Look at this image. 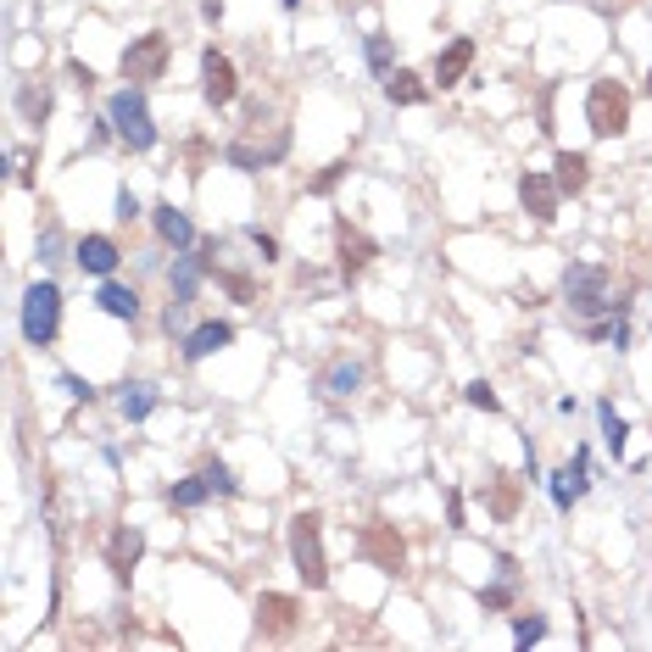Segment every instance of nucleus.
Wrapping results in <instances>:
<instances>
[{
  "instance_id": "nucleus-1",
  "label": "nucleus",
  "mask_w": 652,
  "mask_h": 652,
  "mask_svg": "<svg viewBox=\"0 0 652 652\" xmlns=\"http://www.w3.org/2000/svg\"><path fill=\"white\" fill-rule=\"evenodd\" d=\"M107 123H112V134L128 151H151L157 146V123H151V107H146V96H139V84L118 89L112 107H107Z\"/></svg>"
},
{
  "instance_id": "nucleus-2",
  "label": "nucleus",
  "mask_w": 652,
  "mask_h": 652,
  "mask_svg": "<svg viewBox=\"0 0 652 652\" xmlns=\"http://www.w3.org/2000/svg\"><path fill=\"white\" fill-rule=\"evenodd\" d=\"M57 330H62V291H57V279H39V285H28V296H23V341L51 346Z\"/></svg>"
},
{
  "instance_id": "nucleus-3",
  "label": "nucleus",
  "mask_w": 652,
  "mask_h": 652,
  "mask_svg": "<svg viewBox=\"0 0 652 652\" xmlns=\"http://www.w3.org/2000/svg\"><path fill=\"white\" fill-rule=\"evenodd\" d=\"M291 557H296V575L307 580V591L330 586V564H323V525L318 514H296L291 519Z\"/></svg>"
},
{
  "instance_id": "nucleus-4",
  "label": "nucleus",
  "mask_w": 652,
  "mask_h": 652,
  "mask_svg": "<svg viewBox=\"0 0 652 652\" xmlns=\"http://www.w3.org/2000/svg\"><path fill=\"white\" fill-rule=\"evenodd\" d=\"M586 123H591L596 139L625 134V123H630V89L619 78H596L591 96H586Z\"/></svg>"
},
{
  "instance_id": "nucleus-5",
  "label": "nucleus",
  "mask_w": 652,
  "mask_h": 652,
  "mask_svg": "<svg viewBox=\"0 0 652 652\" xmlns=\"http://www.w3.org/2000/svg\"><path fill=\"white\" fill-rule=\"evenodd\" d=\"M168 57H173L168 34H139L128 51H123V78H128V84H151V78L168 73Z\"/></svg>"
},
{
  "instance_id": "nucleus-6",
  "label": "nucleus",
  "mask_w": 652,
  "mask_h": 652,
  "mask_svg": "<svg viewBox=\"0 0 652 652\" xmlns=\"http://www.w3.org/2000/svg\"><path fill=\"white\" fill-rule=\"evenodd\" d=\"M564 296H569V307H580V312H602V307H614V302H608V268H596V262H575V268L564 273Z\"/></svg>"
},
{
  "instance_id": "nucleus-7",
  "label": "nucleus",
  "mask_w": 652,
  "mask_h": 652,
  "mask_svg": "<svg viewBox=\"0 0 652 652\" xmlns=\"http://www.w3.org/2000/svg\"><path fill=\"white\" fill-rule=\"evenodd\" d=\"M139 552H146V530H139V525H118V530L107 536V569H112V580H128V575H134Z\"/></svg>"
},
{
  "instance_id": "nucleus-8",
  "label": "nucleus",
  "mask_w": 652,
  "mask_h": 652,
  "mask_svg": "<svg viewBox=\"0 0 652 652\" xmlns=\"http://www.w3.org/2000/svg\"><path fill=\"white\" fill-rule=\"evenodd\" d=\"M235 89H241L235 62L218 57V51H207V57H201V96H207V107H229V101H235Z\"/></svg>"
},
{
  "instance_id": "nucleus-9",
  "label": "nucleus",
  "mask_w": 652,
  "mask_h": 652,
  "mask_svg": "<svg viewBox=\"0 0 652 652\" xmlns=\"http://www.w3.org/2000/svg\"><path fill=\"white\" fill-rule=\"evenodd\" d=\"M362 557H368L374 569L396 575V569H402V557H407V546H402L396 525H368V530H362Z\"/></svg>"
},
{
  "instance_id": "nucleus-10",
  "label": "nucleus",
  "mask_w": 652,
  "mask_h": 652,
  "mask_svg": "<svg viewBox=\"0 0 652 652\" xmlns=\"http://www.w3.org/2000/svg\"><path fill=\"white\" fill-rule=\"evenodd\" d=\"M519 201H525V212H530L536 223H552L564 190H557V179H546V173H525V179H519Z\"/></svg>"
},
{
  "instance_id": "nucleus-11",
  "label": "nucleus",
  "mask_w": 652,
  "mask_h": 652,
  "mask_svg": "<svg viewBox=\"0 0 652 652\" xmlns=\"http://www.w3.org/2000/svg\"><path fill=\"white\" fill-rule=\"evenodd\" d=\"M335 246H341V273H346V279H357L368 262H374V241H368L362 229H352L346 218L335 223Z\"/></svg>"
},
{
  "instance_id": "nucleus-12",
  "label": "nucleus",
  "mask_w": 652,
  "mask_h": 652,
  "mask_svg": "<svg viewBox=\"0 0 652 652\" xmlns=\"http://www.w3.org/2000/svg\"><path fill=\"white\" fill-rule=\"evenodd\" d=\"M229 341H235V323H201V330H190V335H184V357H190V362H201V357H212V352H223Z\"/></svg>"
},
{
  "instance_id": "nucleus-13",
  "label": "nucleus",
  "mask_w": 652,
  "mask_h": 652,
  "mask_svg": "<svg viewBox=\"0 0 652 652\" xmlns=\"http://www.w3.org/2000/svg\"><path fill=\"white\" fill-rule=\"evenodd\" d=\"M151 223H157V235H162L173 251H190V246H196V229H190V218H184L179 207H168V201H162V207L151 212Z\"/></svg>"
},
{
  "instance_id": "nucleus-14",
  "label": "nucleus",
  "mask_w": 652,
  "mask_h": 652,
  "mask_svg": "<svg viewBox=\"0 0 652 652\" xmlns=\"http://www.w3.org/2000/svg\"><path fill=\"white\" fill-rule=\"evenodd\" d=\"M469 62H475V39H452L446 51L435 57V84H441V89H452L463 73H469Z\"/></svg>"
},
{
  "instance_id": "nucleus-15",
  "label": "nucleus",
  "mask_w": 652,
  "mask_h": 652,
  "mask_svg": "<svg viewBox=\"0 0 652 652\" xmlns=\"http://www.w3.org/2000/svg\"><path fill=\"white\" fill-rule=\"evenodd\" d=\"M257 625H262L268 636H285V630L296 625V596H279V591H268V596L257 602Z\"/></svg>"
},
{
  "instance_id": "nucleus-16",
  "label": "nucleus",
  "mask_w": 652,
  "mask_h": 652,
  "mask_svg": "<svg viewBox=\"0 0 652 652\" xmlns=\"http://www.w3.org/2000/svg\"><path fill=\"white\" fill-rule=\"evenodd\" d=\"M78 268H84V273H101V279H107V273L118 268V246H112L107 235H84V241H78Z\"/></svg>"
},
{
  "instance_id": "nucleus-17",
  "label": "nucleus",
  "mask_w": 652,
  "mask_h": 652,
  "mask_svg": "<svg viewBox=\"0 0 652 652\" xmlns=\"http://www.w3.org/2000/svg\"><path fill=\"white\" fill-rule=\"evenodd\" d=\"M385 96L396 107H425L430 101V84L418 78V73H385Z\"/></svg>"
},
{
  "instance_id": "nucleus-18",
  "label": "nucleus",
  "mask_w": 652,
  "mask_h": 652,
  "mask_svg": "<svg viewBox=\"0 0 652 652\" xmlns=\"http://www.w3.org/2000/svg\"><path fill=\"white\" fill-rule=\"evenodd\" d=\"M557 190H564V196H580L586 190V179H591V162L580 157V151H557Z\"/></svg>"
},
{
  "instance_id": "nucleus-19",
  "label": "nucleus",
  "mask_w": 652,
  "mask_h": 652,
  "mask_svg": "<svg viewBox=\"0 0 652 652\" xmlns=\"http://www.w3.org/2000/svg\"><path fill=\"white\" fill-rule=\"evenodd\" d=\"M323 396H352L357 385H362V362H352V357H341V362H330L323 368Z\"/></svg>"
},
{
  "instance_id": "nucleus-20",
  "label": "nucleus",
  "mask_w": 652,
  "mask_h": 652,
  "mask_svg": "<svg viewBox=\"0 0 652 652\" xmlns=\"http://www.w3.org/2000/svg\"><path fill=\"white\" fill-rule=\"evenodd\" d=\"M96 302H101V312H107V318H134V312H139V296H134L128 285H118V279H107Z\"/></svg>"
},
{
  "instance_id": "nucleus-21",
  "label": "nucleus",
  "mask_w": 652,
  "mask_h": 652,
  "mask_svg": "<svg viewBox=\"0 0 652 652\" xmlns=\"http://www.w3.org/2000/svg\"><path fill=\"white\" fill-rule=\"evenodd\" d=\"M151 407H157L151 385H128V391H123V418H128V425H146Z\"/></svg>"
},
{
  "instance_id": "nucleus-22",
  "label": "nucleus",
  "mask_w": 652,
  "mask_h": 652,
  "mask_svg": "<svg viewBox=\"0 0 652 652\" xmlns=\"http://www.w3.org/2000/svg\"><path fill=\"white\" fill-rule=\"evenodd\" d=\"M207 496H212V480H207V475H196V480H179V485L168 491V502H173V507H201Z\"/></svg>"
},
{
  "instance_id": "nucleus-23",
  "label": "nucleus",
  "mask_w": 652,
  "mask_h": 652,
  "mask_svg": "<svg viewBox=\"0 0 652 652\" xmlns=\"http://www.w3.org/2000/svg\"><path fill=\"white\" fill-rule=\"evenodd\" d=\"M23 118H28V123L51 118V89H45V84H28V89H23Z\"/></svg>"
},
{
  "instance_id": "nucleus-24",
  "label": "nucleus",
  "mask_w": 652,
  "mask_h": 652,
  "mask_svg": "<svg viewBox=\"0 0 652 652\" xmlns=\"http://www.w3.org/2000/svg\"><path fill=\"white\" fill-rule=\"evenodd\" d=\"M596 413H602V435H608V446H614V457H619V452H625V435H630V430H625V418H619L608 402H602Z\"/></svg>"
},
{
  "instance_id": "nucleus-25",
  "label": "nucleus",
  "mask_w": 652,
  "mask_h": 652,
  "mask_svg": "<svg viewBox=\"0 0 652 652\" xmlns=\"http://www.w3.org/2000/svg\"><path fill=\"white\" fill-rule=\"evenodd\" d=\"M368 67H374V73L391 67V39L385 34H368Z\"/></svg>"
},
{
  "instance_id": "nucleus-26",
  "label": "nucleus",
  "mask_w": 652,
  "mask_h": 652,
  "mask_svg": "<svg viewBox=\"0 0 652 652\" xmlns=\"http://www.w3.org/2000/svg\"><path fill=\"white\" fill-rule=\"evenodd\" d=\"M541 636H546V619H525V614L514 619V641H519V647H530V641H541Z\"/></svg>"
},
{
  "instance_id": "nucleus-27",
  "label": "nucleus",
  "mask_w": 652,
  "mask_h": 652,
  "mask_svg": "<svg viewBox=\"0 0 652 652\" xmlns=\"http://www.w3.org/2000/svg\"><path fill=\"white\" fill-rule=\"evenodd\" d=\"M469 407H485V413H502V402H496V391H491L485 380H475V385H469Z\"/></svg>"
},
{
  "instance_id": "nucleus-28",
  "label": "nucleus",
  "mask_w": 652,
  "mask_h": 652,
  "mask_svg": "<svg viewBox=\"0 0 652 652\" xmlns=\"http://www.w3.org/2000/svg\"><path fill=\"white\" fill-rule=\"evenodd\" d=\"M207 480H212V491H223V496H235L241 485H235V475L223 469V463H207Z\"/></svg>"
},
{
  "instance_id": "nucleus-29",
  "label": "nucleus",
  "mask_w": 652,
  "mask_h": 652,
  "mask_svg": "<svg viewBox=\"0 0 652 652\" xmlns=\"http://www.w3.org/2000/svg\"><path fill=\"white\" fill-rule=\"evenodd\" d=\"M341 173H346V162H335V168H323V173L312 179V196H330L335 184H341Z\"/></svg>"
},
{
  "instance_id": "nucleus-30",
  "label": "nucleus",
  "mask_w": 652,
  "mask_h": 652,
  "mask_svg": "<svg viewBox=\"0 0 652 652\" xmlns=\"http://www.w3.org/2000/svg\"><path fill=\"white\" fill-rule=\"evenodd\" d=\"M218 279L229 285V296H235V302H251V279L246 273H218Z\"/></svg>"
},
{
  "instance_id": "nucleus-31",
  "label": "nucleus",
  "mask_w": 652,
  "mask_h": 652,
  "mask_svg": "<svg viewBox=\"0 0 652 652\" xmlns=\"http://www.w3.org/2000/svg\"><path fill=\"white\" fill-rule=\"evenodd\" d=\"M507 602H514V591H507V586H491V591H480V608H507Z\"/></svg>"
},
{
  "instance_id": "nucleus-32",
  "label": "nucleus",
  "mask_w": 652,
  "mask_h": 652,
  "mask_svg": "<svg viewBox=\"0 0 652 652\" xmlns=\"http://www.w3.org/2000/svg\"><path fill=\"white\" fill-rule=\"evenodd\" d=\"M246 235H251V246L262 251V262H273V251H279V246H273V235H262V229H246Z\"/></svg>"
},
{
  "instance_id": "nucleus-33",
  "label": "nucleus",
  "mask_w": 652,
  "mask_h": 652,
  "mask_svg": "<svg viewBox=\"0 0 652 652\" xmlns=\"http://www.w3.org/2000/svg\"><path fill=\"white\" fill-rule=\"evenodd\" d=\"M118 218H123V223H128V218H139V201H134L128 190H118Z\"/></svg>"
},
{
  "instance_id": "nucleus-34",
  "label": "nucleus",
  "mask_w": 652,
  "mask_h": 652,
  "mask_svg": "<svg viewBox=\"0 0 652 652\" xmlns=\"http://www.w3.org/2000/svg\"><path fill=\"white\" fill-rule=\"evenodd\" d=\"M514 502H519V491L502 485V491H496V514H514Z\"/></svg>"
},
{
  "instance_id": "nucleus-35",
  "label": "nucleus",
  "mask_w": 652,
  "mask_h": 652,
  "mask_svg": "<svg viewBox=\"0 0 652 652\" xmlns=\"http://www.w3.org/2000/svg\"><path fill=\"white\" fill-rule=\"evenodd\" d=\"M62 385H67V391H73V396H84V402H89V396H96V391H89V380H73V374H67V380H62Z\"/></svg>"
},
{
  "instance_id": "nucleus-36",
  "label": "nucleus",
  "mask_w": 652,
  "mask_h": 652,
  "mask_svg": "<svg viewBox=\"0 0 652 652\" xmlns=\"http://www.w3.org/2000/svg\"><path fill=\"white\" fill-rule=\"evenodd\" d=\"M647 96H652V73H647Z\"/></svg>"
},
{
  "instance_id": "nucleus-37",
  "label": "nucleus",
  "mask_w": 652,
  "mask_h": 652,
  "mask_svg": "<svg viewBox=\"0 0 652 652\" xmlns=\"http://www.w3.org/2000/svg\"><path fill=\"white\" fill-rule=\"evenodd\" d=\"M596 7H602V12H608V0H596Z\"/></svg>"
}]
</instances>
